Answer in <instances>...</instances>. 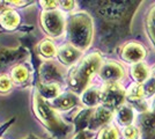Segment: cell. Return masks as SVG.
<instances>
[{
    "instance_id": "6da1fadb",
    "label": "cell",
    "mask_w": 155,
    "mask_h": 139,
    "mask_svg": "<svg viewBox=\"0 0 155 139\" xmlns=\"http://www.w3.org/2000/svg\"><path fill=\"white\" fill-rule=\"evenodd\" d=\"M32 109L37 119L44 125V127H46V130L51 133L52 137L63 138L71 131L70 125H67L61 119L58 111L50 104V102L42 98L37 89L34 92Z\"/></svg>"
},
{
    "instance_id": "7a4b0ae2",
    "label": "cell",
    "mask_w": 155,
    "mask_h": 139,
    "mask_svg": "<svg viewBox=\"0 0 155 139\" xmlns=\"http://www.w3.org/2000/svg\"><path fill=\"white\" fill-rule=\"evenodd\" d=\"M66 34L68 43L84 51L91 44L94 25L91 15L86 12L71 14L66 22Z\"/></svg>"
},
{
    "instance_id": "3957f363",
    "label": "cell",
    "mask_w": 155,
    "mask_h": 139,
    "mask_svg": "<svg viewBox=\"0 0 155 139\" xmlns=\"http://www.w3.org/2000/svg\"><path fill=\"white\" fill-rule=\"evenodd\" d=\"M102 64L103 59L98 51L89 53L82 60H80V63L71 71L67 79V84L72 92L82 94L88 88L91 77L95 73H98Z\"/></svg>"
},
{
    "instance_id": "277c9868",
    "label": "cell",
    "mask_w": 155,
    "mask_h": 139,
    "mask_svg": "<svg viewBox=\"0 0 155 139\" xmlns=\"http://www.w3.org/2000/svg\"><path fill=\"white\" fill-rule=\"evenodd\" d=\"M126 91L119 82H107L101 89V102L109 109H118L124 106Z\"/></svg>"
},
{
    "instance_id": "5b68a950",
    "label": "cell",
    "mask_w": 155,
    "mask_h": 139,
    "mask_svg": "<svg viewBox=\"0 0 155 139\" xmlns=\"http://www.w3.org/2000/svg\"><path fill=\"white\" fill-rule=\"evenodd\" d=\"M30 58V52L25 46L0 48V71L23 64Z\"/></svg>"
},
{
    "instance_id": "8992f818",
    "label": "cell",
    "mask_w": 155,
    "mask_h": 139,
    "mask_svg": "<svg viewBox=\"0 0 155 139\" xmlns=\"http://www.w3.org/2000/svg\"><path fill=\"white\" fill-rule=\"evenodd\" d=\"M41 26L50 37L61 36L66 29V23L61 12L59 11H49L41 14Z\"/></svg>"
},
{
    "instance_id": "52a82bcc",
    "label": "cell",
    "mask_w": 155,
    "mask_h": 139,
    "mask_svg": "<svg viewBox=\"0 0 155 139\" xmlns=\"http://www.w3.org/2000/svg\"><path fill=\"white\" fill-rule=\"evenodd\" d=\"M39 82L41 84H58L60 85L65 80L66 72L63 67L53 60H44L38 68Z\"/></svg>"
},
{
    "instance_id": "ba28073f",
    "label": "cell",
    "mask_w": 155,
    "mask_h": 139,
    "mask_svg": "<svg viewBox=\"0 0 155 139\" xmlns=\"http://www.w3.org/2000/svg\"><path fill=\"white\" fill-rule=\"evenodd\" d=\"M96 12L107 21H119L126 16L129 5L125 1H102Z\"/></svg>"
},
{
    "instance_id": "9c48e42d",
    "label": "cell",
    "mask_w": 155,
    "mask_h": 139,
    "mask_svg": "<svg viewBox=\"0 0 155 139\" xmlns=\"http://www.w3.org/2000/svg\"><path fill=\"white\" fill-rule=\"evenodd\" d=\"M98 75L105 82H119V80L124 78L125 72L120 64L109 60L102 64V66L98 71Z\"/></svg>"
},
{
    "instance_id": "30bf717a",
    "label": "cell",
    "mask_w": 155,
    "mask_h": 139,
    "mask_svg": "<svg viewBox=\"0 0 155 139\" xmlns=\"http://www.w3.org/2000/svg\"><path fill=\"white\" fill-rule=\"evenodd\" d=\"M120 56L127 63L138 64L146 57V49L138 42H129L123 46Z\"/></svg>"
},
{
    "instance_id": "8fae6325",
    "label": "cell",
    "mask_w": 155,
    "mask_h": 139,
    "mask_svg": "<svg viewBox=\"0 0 155 139\" xmlns=\"http://www.w3.org/2000/svg\"><path fill=\"white\" fill-rule=\"evenodd\" d=\"M81 55H82V51L70 43L61 45L57 50V58L63 65H66V66H70L77 63L80 59Z\"/></svg>"
},
{
    "instance_id": "7c38bea8",
    "label": "cell",
    "mask_w": 155,
    "mask_h": 139,
    "mask_svg": "<svg viewBox=\"0 0 155 139\" xmlns=\"http://www.w3.org/2000/svg\"><path fill=\"white\" fill-rule=\"evenodd\" d=\"M51 104L57 111H67L79 104V98L75 93L66 92L60 94L58 98L50 101Z\"/></svg>"
},
{
    "instance_id": "4fadbf2b",
    "label": "cell",
    "mask_w": 155,
    "mask_h": 139,
    "mask_svg": "<svg viewBox=\"0 0 155 139\" xmlns=\"http://www.w3.org/2000/svg\"><path fill=\"white\" fill-rule=\"evenodd\" d=\"M112 118V110L104 106L96 107L94 109V113L91 115V122H89V129L97 130L102 126L107 125Z\"/></svg>"
},
{
    "instance_id": "5bb4252c",
    "label": "cell",
    "mask_w": 155,
    "mask_h": 139,
    "mask_svg": "<svg viewBox=\"0 0 155 139\" xmlns=\"http://www.w3.org/2000/svg\"><path fill=\"white\" fill-rule=\"evenodd\" d=\"M140 127L143 139H155V101L153 102V108L141 115Z\"/></svg>"
},
{
    "instance_id": "9a60e30c",
    "label": "cell",
    "mask_w": 155,
    "mask_h": 139,
    "mask_svg": "<svg viewBox=\"0 0 155 139\" xmlns=\"http://www.w3.org/2000/svg\"><path fill=\"white\" fill-rule=\"evenodd\" d=\"M20 18L19 13L12 8L7 9L6 12L0 14V26L5 30H14L20 26Z\"/></svg>"
},
{
    "instance_id": "2e32d148",
    "label": "cell",
    "mask_w": 155,
    "mask_h": 139,
    "mask_svg": "<svg viewBox=\"0 0 155 139\" xmlns=\"http://www.w3.org/2000/svg\"><path fill=\"white\" fill-rule=\"evenodd\" d=\"M81 102L82 104L88 108H94L101 102V91L95 87H88L81 94Z\"/></svg>"
},
{
    "instance_id": "e0dca14e",
    "label": "cell",
    "mask_w": 155,
    "mask_h": 139,
    "mask_svg": "<svg viewBox=\"0 0 155 139\" xmlns=\"http://www.w3.org/2000/svg\"><path fill=\"white\" fill-rule=\"evenodd\" d=\"M93 113H94L93 108H86V109H81L77 114V116L73 119L77 132H81V131H84L86 127L89 126V122H91Z\"/></svg>"
},
{
    "instance_id": "ac0fdd59",
    "label": "cell",
    "mask_w": 155,
    "mask_h": 139,
    "mask_svg": "<svg viewBox=\"0 0 155 139\" xmlns=\"http://www.w3.org/2000/svg\"><path fill=\"white\" fill-rule=\"evenodd\" d=\"M37 91L42 95L43 99H45L46 101L48 100L52 101L60 95L61 87L58 84H41V82H38Z\"/></svg>"
},
{
    "instance_id": "d6986e66",
    "label": "cell",
    "mask_w": 155,
    "mask_h": 139,
    "mask_svg": "<svg viewBox=\"0 0 155 139\" xmlns=\"http://www.w3.org/2000/svg\"><path fill=\"white\" fill-rule=\"evenodd\" d=\"M149 67L145 63L133 64L131 67V75L137 84H143L149 79Z\"/></svg>"
},
{
    "instance_id": "ffe728a7",
    "label": "cell",
    "mask_w": 155,
    "mask_h": 139,
    "mask_svg": "<svg viewBox=\"0 0 155 139\" xmlns=\"http://www.w3.org/2000/svg\"><path fill=\"white\" fill-rule=\"evenodd\" d=\"M117 121L120 125L130 126L134 121V111L130 106H122L117 109Z\"/></svg>"
},
{
    "instance_id": "44dd1931",
    "label": "cell",
    "mask_w": 155,
    "mask_h": 139,
    "mask_svg": "<svg viewBox=\"0 0 155 139\" xmlns=\"http://www.w3.org/2000/svg\"><path fill=\"white\" fill-rule=\"evenodd\" d=\"M11 78L16 84H26L30 78V71L25 64H21L11 70Z\"/></svg>"
},
{
    "instance_id": "7402d4cb",
    "label": "cell",
    "mask_w": 155,
    "mask_h": 139,
    "mask_svg": "<svg viewBox=\"0 0 155 139\" xmlns=\"http://www.w3.org/2000/svg\"><path fill=\"white\" fill-rule=\"evenodd\" d=\"M37 51L45 58H52L57 56V48L54 45V43L49 38H45L39 42L37 45Z\"/></svg>"
},
{
    "instance_id": "603a6c76",
    "label": "cell",
    "mask_w": 155,
    "mask_h": 139,
    "mask_svg": "<svg viewBox=\"0 0 155 139\" xmlns=\"http://www.w3.org/2000/svg\"><path fill=\"white\" fill-rule=\"evenodd\" d=\"M145 98V89L142 84H132L126 91V99L131 102H139Z\"/></svg>"
},
{
    "instance_id": "cb8c5ba5",
    "label": "cell",
    "mask_w": 155,
    "mask_h": 139,
    "mask_svg": "<svg viewBox=\"0 0 155 139\" xmlns=\"http://www.w3.org/2000/svg\"><path fill=\"white\" fill-rule=\"evenodd\" d=\"M146 26H147V31H148V36L153 45L155 46V7L150 9L147 16V21H146Z\"/></svg>"
},
{
    "instance_id": "d4e9b609",
    "label": "cell",
    "mask_w": 155,
    "mask_h": 139,
    "mask_svg": "<svg viewBox=\"0 0 155 139\" xmlns=\"http://www.w3.org/2000/svg\"><path fill=\"white\" fill-rule=\"evenodd\" d=\"M97 139H119V133L116 126L107 125L100 131Z\"/></svg>"
},
{
    "instance_id": "484cf974",
    "label": "cell",
    "mask_w": 155,
    "mask_h": 139,
    "mask_svg": "<svg viewBox=\"0 0 155 139\" xmlns=\"http://www.w3.org/2000/svg\"><path fill=\"white\" fill-rule=\"evenodd\" d=\"M13 87V81L12 78H9L7 74L1 73L0 74V93L1 94H5L8 93Z\"/></svg>"
},
{
    "instance_id": "4316f807",
    "label": "cell",
    "mask_w": 155,
    "mask_h": 139,
    "mask_svg": "<svg viewBox=\"0 0 155 139\" xmlns=\"http://www.w3.org/2000/svg\"><path fill=\"white\" fill-rule=\"evenodd\" d=\"M123 136L125 139H138L140 136V129L133 125L126 126L123 130Z\"/></svg>"
},
{
    "instance_id": "83f0119b",
    "label": "cell",
    "mask_w": 155,
    "mask_h": 139,
    "mask_svg": "<svg viewBox=\"0 0 155 139\" xmlns=\"http://www.w3.org/2000/svg\"><path fill=\"white\" fill-rule=\"evenodd\" d=\"M143 89H145V96L147 98H152L155 95V78H149L145 85H143Z\"/></svg>"
},
{
    "instance_id": "f1b7e54d",
    "label": "cell",
    "mask_w": 155,
    "mask_h": 139,
    "mask_svg": "<svg viewBox=\"0 0 155 139\" xmlns=\"http://www.w3.org/2000/svg\"><path fill=\"white\" fill-rule=\"evenodd\" d=\"M39 5L44 9V12H49V11H54V8L59 6V1H41Z\"/></svg>"
},
{
    "instance_id": "f546056e",
    "label": "cell",
    "mask_w": 155,
    "mask_h": 139,
    "mask_svg": "<svg viewBox=\"0 0 155 139\" xmlns=\"http://www.w3.org/2000/svg\"><path fill=\"white\" fill-rule=\"evenodd\" d=\"M77 2L75 1H60L59 2V6H60V8L63 9V11H65V12H71V11H73L74 8H75V5Z\"/></svg>"
},
{
    "instance_id": "4dcf8cb0",
    "label": "cell",
    "mask_w": 155,
    "mask_h": 139,
    "mask_svg": "<svg viewBox=\"0 0 155 139\" xmlns=\"http://www.w3.org/2000/svg\"><path fill=\"white\" fill-rule=\"evenodd\" d=\"M8 2H5V1H0V14L6 12L7 9H9V5H7Z\"/></svg>"
},
{
    "instance_id": "1f68e13d",
    "label": "cell",
    "mask_w": 155,
    "mask_h": 139,
    "mask_svg": "<svg viewBox=\"0 0 155 139\" xmlns=\"http://www.w3.org/2000/svg\"><path fill=\"white\" fill-rule=\"evenodd\" d=\"M8 2L12 4V5H15V6H19V7L26 6V4H30V1H8Z\"/></svg>"
},
{
    "instance_id": "d6a6232c",
    "label": "cell",
    "mask_w": 155,
    "mask_h": 139,
    "mask_svg": "<svg viewBox=\"0 0 155 139\" xmlns=\"http://www.w3.org/2000/svg\"><path fill=\"white\" fill-rule=\"evenodd\" d=\"M72 139H88V138H87V134L84 131H81V132H77V134Z\"/></svg>"
},
{
    "instance_id": "836d02e7",
    "label": "cell",
    "mask_w": 155,
    "mask_h": 139,
    "mask_svg": "<svg viewBox=\"0 0 155 139\" xmlns=\"http://www.w3.org/2000/svg\"><path fill=\"white\" fill-rule=\"evenodd\" d=\"M23 139H41V138H38V137H36L35 134H28L26 138H23Z\"/></svg>"
},
{
    "instance_id": "e575fe53",
    "label": "cell",
    "mask_w": 155,
    "mask_h": 139,
    "mask_svg": "<svg viewBox=\"0 0 155 139\" xmlns=\"http://www.w3.org/2000/svg\"><path fill=\"white\" fill-rule=\"evenodd\" d=\"M152 72H153V77L155 78V66L153 67V68H152Z\"/></svg>"
}]
</instances>
